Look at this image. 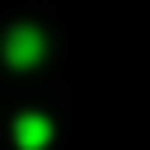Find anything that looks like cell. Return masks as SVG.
Instances as JSON below:
<instances>
[{
    "label": "cell",
    "mask_w": 150,
    "mask_h": 150,
    "mask_svg": "<svg viewBox=\"0 0 150 150\" xmlns=\"http://www.w3.org/2000/svg\"><path fill=\"white\" fill-rule=\"evenodd\" d=\"M52 141V117L47 112H19L14 117V145L19 150H42Z\"/></svg>",
    "instance_id": "2"
},
{
    "label": "cell",
    "mask_w": 150,
    "mask_h": 150,
    "mask_svg": "<svg viewBox=\"0 0 150 150\" xmlns=\"http://www.w3.org/2000/svg\"><path fill=\"white\" fill-rule=\"evenodd\" d=\"M0 52H5V61H9L14 70H33V66L47 56V33H42L38 23H14V28L5 33Z\"/></svg>",
    "instance_id": "1"
}]
</instances>
